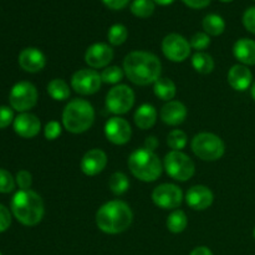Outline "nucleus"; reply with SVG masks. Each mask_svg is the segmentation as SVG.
<instances>
[{
	"label": "nucleus",
	"instance_id": "36",
	"mask_svg": "<svg viewBox=\"0 0 255 255\" xmlns=\"http://www.w3.org/2000/svg\"><path fill=\"white\" fill-rule=\"evenodd\" d=\"M14 120V112L10 107L0 106V129L6 128Z\"/></svg>",
	"mask_w": 255,
	"mask_h": 255
},
{
	"label": "nucleus",
	"instance_id": "15",
	"mask_svg": "<svg viewBox=\"0 0 255 255\" xmlns=\"http://www.w3.org/2000/svg\"><path fill=\"white\" fill-rule=\"evenodd\" d=\"M107 164V156L102 149L100 148H92L87 151L84 154L81 159V171L84 172L86 176L94 177L101 173Z\"/></svg>",
	"mask_w": 255,
	"mask_h": 255
},
{
	"label": "nucleus",
	"instance_id": "39",
	"mask_svg": "<svg viewBox=\"0 0 255 255\" xmlns=\"http://www.w3.org/2000/svg\"><path fill=\"white\" fill-rule=\"evenodd\" d=\"M11 224V214L7 211L6 207L0 204V233L6 231Z\"/></svg>",
	"mask_w": 255,
	"mask_h": 255
},
{
	"label": "nucleus",
	"instance_id": "44",
	"mask_svg": "<svg viewBox=\"0 0 255 255\" xmlns=\"http://www.w3.org/2000/svg\"><path fill=\"white\" fill-rule=\"evenodd\" d=\"M154 4H158V5H163V6H166V5H171L172 2H174L176 0H153Z\"/></svg>",
	"mask_w": 255,
	"mask_h": 255
},
{
	"label": "nucleus",
	"instance_id": "46",
	"mask_svg": "<svg viewBox=\"0 0 255 255\" xmlns=\"http://www.w3.org/2000/svg\"><path fill=\"white\" fill-rule=\"evenodd\" d=\"M221 1H224V2H229V1H232V0H221Z\"/></svg>",
	"mask_w": 255,
	"mask_h": 255
},
{
	"label": "nucleus",
	"instance_id": "43",
	"mask_svg": "<svg viewBox=\"0 0 255 255\" xmlns=\"http://www.w3.org/2000/svg\"><path fill=\"white\" fill-rule=\"evenodd\" d=\"M189 255H213L212 251L207 247H197L192 251V253Z\"/></svg>",
	"mask_w": 255,
	"mask_h": 255
},
{
	"label": "nucleus",
	"instance_id": "4",
	"mask_svg": "<svg viewBox=\"0 0 255 255\" xmlns=\"http://www.w3.org/2000/svg\"><path fill=\"white\" fill-rule=\"evenodd\" d=\"M94 121V107L84 99L71 100L62 112V125L71 133H84L91 128Z\"/></svg>",
	"mask_w": 255,
	"mask_h": 255
},
{
	"label": "nucleus",
	"instance_id": "17",
	"mask_svg": "<svg viewBox=\"0 0 255 255\" xmlns=\"http://www.w3.org/2000/svg\"><path fill=\"white\" fill-rule=\"evenodd\" d=\"M41 129L40 120L35 115L22 112L14 120V131L22 138H32L37 136Z\"/></svg>",
	"mask_w": 255,
	"mask_h": 255
},
{
	"label": "nucleus",
	"instance_id": "3",
	"mask_svg": "<svg viewBox=\"0 0 255 255\" xmlns=\"http://www.w3.org/2000/svg\"><path fill=\"white\" fill-rule=\"evenodd\" d=\"M11 212L15 218L26 227H34L44 218L42 198L31 189H20L11 199Z\"/></svg>",
	"mask_w": 255,
	"mask_h": 255
},
{
	"label": "nucleus",
	"instance_id": "33",
	"mask_svg": "<svg viewBox=\"0 0 255 255\" xmlns=\"http://www.w3.org/2000/svg\"><path fill=\"white\" fill-rule=\"evenodd\" d=\"M14 177L6 169L0 168V193H10V192L14 191Z\"/></svg>",
	"mask_w": 255,
	"mask_h": 255
},
{
	"label": "nucleus",
	"instance_id": "7",
	"mask_svg": "<svg viewBox=\"0 0 255 255\" xmlns=\"http://www.w3.org/2000/svg\"><path fill=\"white\" fill-rule=\"evenodd\" d=\"M166 172L171 178L186 182L194 176L196 166L189 156L182 151H171L166 154L163 161Z\"/></svg>",
	"mask_w": 255,
	"mask_h": 255
},
{
	"label": "nucleus",
	"instance_id": "12",
	"mask_svg": "<svg viewBox=\"0 0 255 255\" xmlns=\"http://www.w3.org/2000/svg\"><path fill=\"white\" fill-rule=\"evenodd\" d=\"M191 44L179 34H169L162 41L164 56L173 62H182L191 55Z\"/></svg>",
	"mask_w": 255,
	"mask_h": 255
},
{
	"label": "nucleus",
	"instance_id": "14",
	"mask_svg": "<svg viewBox=\"0 0 255 255\" xmlns=\"http://www.w3.org/2000/svg\"><path fill=\"white\" fill-rule=\"evenodd\" d=\"M112 59H114V49L105 42H96L85 52V61L92 69L107 67Z\"/></svg>",
	"mask_w": 255,
	"mask_h": 255
},
{
	"label": "nucleus",
	"instance_id": "30",
	"mask_svg": "<svg viewBox=\"0 0 255 255\" xmlns=\"http://www.w3.org/2000/svg\"><path fill=\"white\" fill-rule=\"evenodd\" d=\"M109 41L110 44L114 45V46H119L122 45L128 37V31H127V27L122 24H115L110 27L109 30Z\"/></svg>",
	"mask_w": 255,
	"mask_h": 255
},
{
	"label": "nucleus",
	"instance_id": "6",
	"mask_svg": "<svg viewBox=\"0 0 255 255\" xmlns=\"http://www.w3.org/2000/svg\"><path fill=\"white\" fill-rule=\"evenodd\" d=\"M192 151L202 161H217L226 152V146L222 138L211 132H202L192 139Z\"/></svg>",
	"mask_w": 255,
	"mask_h": 255
},
{
	"label": "nucleus",
	"instance_id": "41",
	"mask_svg": "<svg viewBox=\"0 0 255 255\" xmlns=\"http://www.w3.org/2000/svg\"><path fill=\"white\" fill-rule=\"evenodd\" d=\"M182 1L192 9H203V7L208 6L211 0H182Z\"/></svg>",
	"mask_w": 255,
	"mask_h": 255
},
{
	"label": "nucleus",
	"instance_id": "31",
	"mask_svg": "<svg viewBox=\"0 0 255 255\" xmlns=\"http://www.w3.org/2000/svg\"><path fill=\"white\" fill-rule=\"evenodd\" d=\"M167 143L172 151H182L187 144V134L182 129H173L167 136Z\"/></svg>",
	"mask_w": 255,
	"mask_h": 255
},
{
	"label": "nucleus",
	"instance_id": "10",
	"mask_svg": "<svg viewBox=\"0 0 255 255\" xmlns=\"http://www.w3.org/2000/svg\"><path fill=\"white\" fill-rule=\"evenodd\" d=\"M152 201L162 209H176L182 204L183 192L176 184H159L152 192Z\"/></svg>",
	"mask_w": 255,
	"mask_h": 255
},
{
	"label": "nucleus",
	"instance_id": "21",
	"mask_svg": "<svg viewBox=\"0 0 255 255\" xmlns=\"http://www.w3.org/2000/svg\"><path fill=\"white\" fill-rule=\"evenodd\" d=\"M233 54L243 65H255V41L247 37L239 39L234 44Z\"/></svg>",
	"mask_w": 255,
	"mask_h": 255
},
{
	"label": "nucleus",
	"instance_id": "13",
	"mask_svg": "<svg viewBox=\"0 0 255 255\" xmlns=\"http://www.w3.org/2000/svg\"><path fill=\"white\" fill-rule=\"evenodd\" d=\"M105 134L111 143L126 144L132 136L131 125L122 117H111L105 125Z\"/></svg>",
	"mask_w": 255,
	"mask_h": 255
},
{
	"label": "nucleus",
	"instance_id": "40",
	"mask_svg": "<svg viewBox=\"0 0 255 255\" xmlns=\"http://www.w3.org/2000/svg\"><path fill=\"white\" fill-rule=\"evenodd\" d=\"M107 7L112 10H121L128 4L129 0H102Z\"/></svg>",
	"mask_w": 255,
	"mask_h": 255
},
{
	"label": "nucleus",
	"instance_id": "9",
	"mask_svg": "<svg viewBox=\"0 0 255 255\" xmlns=\"http://www.w3.org/2000/svg\"><path fill=\"white\" fill-rule=\"evenodd\" d=\"M134 92L127 85H116L106 96V109L114 115H125L133 107Z\"/></svg>",
	"mask_w": 255,
	"mask_h": 255
},
{
	"label": "nucleus",
	"instance_id": "2",
	"mask_svg": "<svg viewBox=\"0 0 255 255\" xmlns=\"http://www.w3.org/2000/svg\"><path fill=\"white\" fill-rule=\"evenodd\" d=\"M133 221V213L127 203L111 201L105 203L96 213V224L106 234H120L127 231Z\"/></svg>",
	"mask_w": 255,
	"mask_h": 255
},
{
	"label": "nucleus",
	"instance_id": "37",
	"mask_svg": "<svg viewBox=\"0 0 255 255\" xmlns=\"http://www.w3.org/2000/svg\"><path fill=\"white\" fill-rule=\"evenodd\" d=\"M16 184L20 187V189H30L32 184V177L31 173L25 169L19 171L16 174Z\"/></svg>",
	"mask_w": 255,
	"mask_h": 255
},
{
	"label": "nucleus",
	"instance_id": "8",
	"mask_svg": "<svg viewBox=\"0 0 255 255\" xmlns=\"http://www.w3.org/2000/svg\"><path fill=\"white\" fill-rule=\"evenodd\" d=\"M37 90L31 82L21 81L12 86L9 95L11 109L19 112H26L31 110L37 102Z\"/></svg>",
	"mask_w": 255,
	"mask_h": 255
},
{
	"label": "nucleus",
	"instance_id": "42",
	"mask_svg": "<svg viewBox=\"0 0 255 255\" xmlns=\"http://www.w3.org/2000/svg\"><path fill=\"white\" fill-rule=\"evenodd\" d=\"M157 146H158V139H157L154 136L147 137L146 141H144V148L149 149V151L154 152V149L157 148Z\"/></svg>",
	"mask_w": 255,
	"mask_h": 255
},
{
	"label": "nucleus",
	"instance_id": "18",
	"mask_svg": "<svg viewBox=\"0 0 255 255\" xmlns=\"http://www.w3.org/2000/svg\"><path fill=\"white\" fill-rule=\"evenodd\" d=\"M19 65L24 71L35 74L44 69L46 65V57L36 47H26L20 52Z\"/></svg>",
	"mask_w": 255,
	"mask_h": 255
},
{
	"label": "nucleus",
	"instance_id": "26",
	"mask_svg": "<svg viewBox=\"0 0 255 255\" xmlns=\"http://www.w3.org/2000/svg\"><path fill=\"white\" fill-rule=\"evenodd\" d=\"M202 25H203L204 32L212 35V36H218V35L223 34V31L226 30V22H224L223 17L217 14H208L207 16H204Z\"/></svg>",
	"mask_w": 255,
	"mask_h": 255
},
{
	"label": "nucleus",
	"instance_id": "48",
	"mask_svg": "<svg viewBox=\"0 0 255 255\" xmlns=\"http://www.w3.org/2000/svg\"><path fill=\"white\" fill-rule=\"evenodd\" d=\"M0 255H1V253H0Z\"/></svg>",
	"mask_w": 255,
	"mask_h": 255
},
{
	"label": "nucleus",
	"instance_id": "11",
	"mask_svg": "<svg viewBox=\"0 0 255 255\" xmlns=\"http://www.w3.org/2000/svg\"><path fill=\"white\" fill-rule=\"evenodd\" d=\"M102 84L101 74L94 69H81L71 77V87L80 95H94Z\"/></svg>",
	"mask_w": 255,
	"mask_h": 255
},
{
	"label": "nucleus",
	"instance_id": "27",
	"mask_svg": "<svg viewBox=\"0 0 255 255\" xmlns=\"http://www.w3.org/2000/svg\"><path fill=\"white\" fill-rule=\"evenodd\" d=\"M187 224H188V219H187L186 213L181 209H176L172 212L167 219V228L174 234L182 233L187 228Z\"/></svg>",
	"mask_w": 255,
	"mask_h": 255
},
{
	"label": "nucleus",
	"instance_id": "29",
	"mask_svg": "<svg viewBox=\"0 0 255 255\" xmlns=\"http://www.w3.org/2000/svg\"><path fill=\"white\" fill-rule=\"evenodd\" d=\"M154 4L153 0H133L131 4V11L134 16L137 17H149L154 12Z\"/></svg>",
	"mask_w": 255,
	"mask_h": 255
},
{
	"label": "nucleus",
	"instance_id": "1",
	"mask_svg": "<svg viewBox=\"0 0 255 255\" xmlns=\"http://www.w3.org/2000/svg\"><path fill=\"white\" fill-rule=\"evenodd\" d=\"M124 71L134 85L147 86L159 79L162 65L158 57L151 52L132 51L125 57Z\"/></svg>",
	"mask_w": 255,
	"mask_h": 255
},
{
	"label": "nucleus",
	"instance_id": "16",
	"mask_svg": "<svg viewBox=\"0 0 255 255\" xmlns=\"http://www.w3.org/2000/svg\"><path fill=\"white\" fill-rule=\"evenodd\" d=\"M213 193L206 186H193L186 194V202L193 211H204L213 203Z\"/></svg>",
	"mask_w": 255,
	"mask_h": 255
},
{
	"label": "nucleus",
	"instance_id": "24",
	"mask_svg": "<svg viewBox=\"0 0 255 255\" xmlns=\"http://www.w3.org/2000/svg\"><path fill=\"white\" fill-rule=\"evenodd\" d=\"M47 94L55 101H65L70 97V87L62 79H54L47 85Z\"/></svg>",
	"mask_w": 255,
	"mask_h": 255
},
{
	"label": "nucleus",
	"instance_id": "25",
	"mask_svg": "<svg viewBox=\"0 0 255 255\" xmlns=\"http://www.w3.org/2000/svg\"><path fill=\"white\" fill-rule=\"evenodd\" d=\"M192 66L199 74H211L214 70V60L207 52L198 51L192 56Z\"/></svg>",
	"mask_w": 255,
	"mask_h": 255
},
{
	"label": "nucleus",
	"instance_id": "22",
	"mask_svg": "<svg viewBox=\"0 0 255 255\" xmlns=\"http://www.w3.org/2000/svg\"><path fill=\"white\" fill-rule=\"evenodd\" d=\"M134 124L138 128L148 129L154 126L157 121V111L153 105L143 104L134 112Z\"/></svg>",
	"mask_w": 255,
	"mask_h": 255
},
{
	"label": "nucleus",
	"instance_id": "20",
	"mask_svg": "<svg viewBox=\"0 0 255 255\" xmlns=\"http://www.w3.org/2000/svg\"><path fill=\"white\" fill-rule=\"evenodd\" d=\"M161 120L169 126L183 124L187 117V107L179 101H169L161 109Z\"/></svg>",
	"mask_w": 255,
	"mask_h": 255
},
{
	"label": "nucleus",
	"instance_id": "35",
	"mask_svg": "<svg viewBox=\"0 0 255 255\" xmlns=\"http://www.w3.org/2000/svg\"><path fill=\"white\" fill-rule=\"evenodd\" d=\"M44 134L45 138L49 139V141H54L57 137L61 134V125L57 121H50L47 122L46 126L44 128Z\"/></svg>",
	"mask_w": 255,
	"mask_h": 255
},
{
	"label": "nucleus",
	"instance_id": "5",
	"mask_svg": "<svg viewBox=\"0 0 255 255\" xmlns=\"http://www.w3.org/2000/svg\"><path fill=\"white\" fill-rule=\"evenodd\" d=\"M128 168L131 173L142 182L157 181L163 171L159 157L144 147L132 152L128 157Z\"/></svg>",
	"mask_w": 255,
	"mask_h": 255
},
{
	"label": "nucleus",
	"instance_id": "38",
	"mask_svg": "<svg viewBox=\"0 0 255 255\" xmlns=\"http://www.w3.org/2000/svg\"><path fill=\"white\" fill-rule=\"evenodd\" d=\"M243 24L248 31L255 34V6L249 7L243 15Z\"/></svg>",
	"mask_w": 255,
	"mask_h": 255
},
{
	"label": "nucleus",
	"instance_id": "28",
	"mask_svg": "<svg viewBox=\"0 0 255 255\" xmlns=\"http://www.w3.org/2000/svg\"><path fill=\"white\" fill-rule=\"evenodd\" d=\"M109 187L112 193L116 194V196H121L128 191L129 181L126 174L122 173V172H116L110 177Z\"/></svg>",
	"mask_w": 255,
	"mask_h": 255
},
{
	"label": "nucleus",
	"instance_id": "23",
	"mask_svg": "<svg viewBox=\"0 0 255 255\" xmlns=\"http://www.w3.org/2000/svg\"><path fill=\"white\" fill-rule=\"evenodd\" d=\"M153 91L154 95H156L158 99L169 102L172 101V99H174V96H176L177 87L176 84H174L171 79H167V77L161 79V77H159V79L153 84Z\"/></svg>",
	"mask_w": 255,
	"mask_h": 255
},
{
	"label": "nucleus",
	"instance_id": "34",
	"mask_svg": "<svg viewBox=\"0 0 255 255\" xmlns=\"http://www.w3.org/2000/svg\"><path fill=\"white\" fill-rule=\"evenodd\" d=\"M189 44H191V47L196 49L197 51H202V50L207 49L211 45V39H209V35L206 34V32H197L192 36Z\"/></svg>",
	"mask_w": 255,
	"mask_h": 255
},
{
	"label": "nucleus",
	"instance_id": "45",
	"mask_svg": "<svg viewBox=\"0 0 255 255\" xmlns=\"http://www.w3.org/2000/svg\"><path fill=\"white\" fill-rule=\"evenodd\" d=\"M251 94H252V97H253L254 101H255V81L253 82V84H252V87H251Z\"/></svg>",
	"mask_w": 255,
	"mask_h": 255
},
{
	"label": "nucleus",
	"instance_id": "32",
	"mask_svg": "<svg viewBox=\"0 0 255 255\" xmlns=\"http://www.w3.org/2000/svg\"><path fill=\"white\" fill-rule=\"evenodd\" d=\"M125 71L119 66H107L101 72V80L105 84H119L124 79Z\"/></svg>",
	"mask_w": 255,
	"mask_h": 255
},
{
	"label": "nucleus",
	"instance_id": "47",
	"mask_svg": "<svg viewBox=\"0 0 255 255\" xmlns=\"http://www.w3.org/2000/svg\"><path fill=\"white\" fill-rule=\"evenodd\" d=\"M254 237H255V229H254Z\"/></svg>",
	"mask_w": 255,
	"mask_h": 255
},
{
	"label": "nucleus",
	"instance_id": "19",
	"mask_svg": "<svg viewBox=\"0 0 255 255\" xmlns=\"http://www.w3.org/2000/svg\"><path fill=\"white\" fill-rule=\"evenodd\" d=\"M228 82L236 91H246L252 86L253 74L246 65H234L228 72Z\"/></svg>",
	"mask_w": 255,
	"mask_h": 255
}]
</instances>
